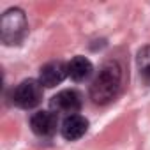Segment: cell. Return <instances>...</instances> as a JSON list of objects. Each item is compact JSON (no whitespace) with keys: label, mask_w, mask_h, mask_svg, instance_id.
Listing matches in <instances>:
<instances>
[{"label":"cell","mask_w":150,"mask_h":150,"mask_svg":"<svg viewBox=\"0 0 150 150\" xmlns=\"http://www.w3.org/2000/svg\"><path fill=\"white\" fill-rule=\"evenodd\" d=\"M0 32L2 41L6 44H18L23 41L27 34V18L20 9H9L4 13L0 21Z\"/></svg>","instance_id":"obj_2"},{"label":"cell","mask_w":150,"mask_h":150,"mask_svg":"<svg viewBox=\"0 0 150 150\" xmlns=\"http://www.w3.org/2000/svg\"><path fill=\"white\" fill-rule=\"evenodd\" d=\"M51 110L57 113H67V115H76V111L81 106V97L76 90H62L58 92L51 103Z\"/></svg>","instance_id":"obj_4"},{"label":"cell","mask_w":150,"mask_h":150,"mask_svg":"<svg viewBox=\"0 0 150 150\" xmlns=\"http://www.w3.org/2000/svg\"><path fill=\"white\" fill-rule=\"evenodd\" d=\"M13 99L23 110L35 108L42 99V85L35 80H25L23 83H20L16 87Z\"/></svg>","instance_id":"obj_3"},{"label":"cell","mask_w":150,"mask_h":150,"mask_svg":"<svg viewBox=\"0 0 150 150\" xmlns=\"http://www.w3.org/2000/svg\"><path fill=\"white\" fill-rule=\"evenodd\" d=\"M30 127L37 136H51L57 131V115L51 111H37L30 120Z\"/></svg>","instance_id":"obj_7"},{"label":"cell","mask_w":150,"mask_h":150,"mask_svg":"<svg viewBox=\"0 0 150 150\" xmlns=\"http://www.w3.org/2000/svg\"><path fill=\"white\" fill-rule=\"evenodd\" d=\"M92 71H94L92 62L88 58H85V57H74L67 64V74L74 81H85L92 74Z\"/></svg>","instance_id":"obj_8"},{"label":"cell","mask_w":150,"mask_h":150,"mask_svg":"<svg viewBox=\"0 0 150 150\" xmlns=\"http://www.w3.org/2000/svg\"><path fill=\"white\" fill-rule=\"evenodd\" d=\"M62 136L69 141H74V139H80L87 129H88V120L81 115H67L65 120L62 122Z\"/></svg>","instance_id":"obj_6"},{"label":"cell","mask_w":150,"mask_h":150,"mask_svg":"<svg viewBox=\"0 0 150 150\" xmlns=\"http://www.w3.org/2000/svg\"><path fill=\"white\" fill-rule=\"evenodd\" d=\"M138 65L143 74H150V46L143 48L138 53Z\"/></svg>","instance_id":"obj_9"},{"label":"cell","mask_w":150,"mask_h":150,"mask_svg":"<svg viewBox=\"0 0 150 150\" xmlns=\"http://www.w3.org/2000/svg\"><path fill=\"white\" fill-rule=\"evenodd\" d=\"M67 74V65L64 62H50L46 65H42L41 74H39V83L42 87H57L58 83H62L65 80Z\"/></svg>","instance_id":"obj_5"},{"label":"cell","mask_w":150,"mask_h":150,"mask_svg":"<svg viewBox=\"0 0 150 150\" xmlns=\"http://www.w3.org/2000/svg\"><path fill=\"white\" fill-rule=\"evenodd\" d=\"M120 81H122L120 67L115 62L106 64L99 71L97 78L94 80V83L90 87V96H92L94 103H97V104L110 103L117 96V92L120 88Z\"/></svg>","instance_id":"obj_1"}]
</instances>
